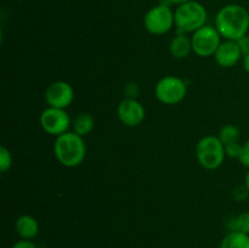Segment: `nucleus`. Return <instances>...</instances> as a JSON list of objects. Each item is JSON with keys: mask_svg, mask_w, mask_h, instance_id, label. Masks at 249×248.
<instances>
[{"mask_svg": "<svg viewBox=\"0 0 249 248\" xmlns=\"http://www.w3.org/2000/svg\"><path fill=\"white\" fill-rule=\"evenodd\" d=\"M215 28L225 40H240L248 33V10L236 4L221 7L215 16Z\"/></svg>", "mask_w": 249, "mask_h": 248, "instance_id": "obj_1", "label": "nucleus"}, {"mask_svg": "<svg viewBox=\"0 0 249 248\" xmlns=\"http://www.w3.org/2000/svg\"><path fill=\"white\" fill-rule=\"evenodd\" d=\"M53 153L58 163L68 168H74L82 164L87 155L83 136L78 135L74 131H67L57 136L53 145Z\"/></svg>", "mask_w": 249, "mask_h": 248, "instance_id": "obj_2", "label": "nucleus"}, {"mask_svg": "<svg viewBox=\"0 0 249 248\" xmlns=\"http://www.w3.org/2000/svg\"><path fill=\"white\" fill-rule=\"evenodd\" d=\"M174 19L179 33H195L206 26L207 10L201 2L190 0L177 7Z\"/></svg>", "mask_w": 249, "mask_h": 248, "instance_id": "obj_3", "label": "nucleus"}, {"mask_svg": "<svg viewBox=\"0 0 249 248\" xmlns=\"http://www.w3.org/2000/svg\"><path fill=\"white\" fill-rule=\"evenodd\" d=\"M196 156L198 163L204 169H218L225 159V146L218 136H204L197 143Z\"/></svg>", "mask_w": 249, "mask_h": 248, "instance_id": "obj_4", "label": "nucleus"}, {"mask_svg": "<svg viewBox=\"0 0 249 248\" xmlns=\"http://www.w3.org/2000/svg\"><path fill=\"white\" fill-rule=\"evenodd\" d=\"M187 94L186 83L179 77L168 75L162 78L155 88V95L164 105H177L185 99Z\"/></svg>", "mask_w": 249, "mask_h": 248, "instance_id": "obj_5", "label": "nucleus"}, {"mask_svg": "<svg viewBox=\"0 0 249 248\" xmlns=\"http://www.w3.org/2000/svg\"><path fill=\"white\" fill-rule=\"evenodd\" d=\"M192 51L201 57H209L215 53L221 44V35L213 26H203L191 36Z\"/></svg>", "mask_w": 249, "mask_h": 248, "instance_id": "obj_6", "label": "nucleus"}, {"mask_svg": "<svg viewBox=\"0 0 249 248\" xmlns=\"http://www.w3.org/2000/svg\"><path fill=\"white\" fill-rule=\"evenodd\" d=\"M143 24L148 33L155 35H162L168 33L175 24L174 12L170 6L157 5L147 11L143 18Z\"/></svg>", "mask_w": 249, "mask_h": 248, "instance_id": "obj_7", "label": "nucleus"}, {"mask_svg": "<svg viewBox=\"0 0 249 248\" xmlns=\"http://www.w3.org/2000/svg\"><path fill=\"white\" fill-rule=\"evenodd\" d=\"M40 125L45 133L57 138L68 131L71 125L70 114L66 109L48 107L40 114Z\"/></svg>", "mask_w": 249, "mask_h": 248, "instance_id": "obj_8", "label": "nucleus"}, {"mask_svg": "<svg viewBox=\"0 0 249 248\" xmlns=\"http://www.w3.org/2000/svg\"><path fill=\"white\" fill-rule=\"evenodd\" d=\"M74 99V90L72 85L63 80L51 83L45 91V101L49 107L66 109Z\"/></svg>", "mask_w": 249, "mask_h": 248, "instance_id": "obj_9", "label": "nucleus"}, {"mask_svg": "<svg viewBox=\"0 0 249 248\" xmlns=\"http://www.w3.org/2000/svg\"><path fill=\"white\" fill-rule=\"evenodd\" d=\"M117 113L122 123L126 126L140 125L146 117L145 107L142 106V104L130 97L122 100L117 108Z\"/></svg>", "mask_w": 249, "mask_h": 248, "instance_id": "obj_10", "label": "nucleus"}, {"mask_svg": "<svg viewBox=\"0 0 249 248\" xmlns=\"http://www.w3.org/2000/svg\"><path fill=\"white\" fill-rule=\"evenodd\" d=\"M243 56L237 41L224 40L219 45L218 50L214 53L216 63L223 68H231L237 65L238 61Z\"/></svg>", "mask_w": 249, "mask_h": 248, "instance_id": "obj_11", "label": "nucleus"}, {"mask_svg": "<svg viewBox=\"0 0 249 248\" xmlns=\"http://www.w3.org/2000/svg\"><path fill=\"white\" fill-rule=\"evenodd\" d=\"M16 231L22 240H32L39 233V223L34 216L24 214L17 219Z\"/></svg>", "mask_w": 249, "mask_h": 248, "instance_id": "obj_12", "label": "nucleus"}, {"mask_svg": "<svg viewBox=\"0 0 249 248\" xmlns=\"http://www.w3.org/2000/svg\"><path fill=\"white\" fill-rule=\"evenodd\" d=\"M170 55L174 58H185L192 51L191 39L187 38L184 33L178 34L172 39L169 45Z\"/></svg>", "mask_w": 249, "mask_h": 248, "instance_id": "obj_13", "label": "nucleus"}, {"mask_svg": "<svg viewBox=\"0 0 249 248\" xmlns=\"http://www.w3.org/2000/svg\"><path fill=\"white\" fill-rule=\"evenodd\" d=\"M220 248H249V235L240 231H230L221 241Z\"/></svg>", "mask_w": 249, "mask_h": 248, "instance_id": "obj_14", "label": "nucleus"}, {"mask_svg": "<svg viewBox=\"0 0 249 248\" xmlns=\"http://www.w3.org/2000/svg\"><path fill=\"white\" fill-rule=\"evenodd\" d=\"M95 125V121L92 118L91 114L89 113H79L74 118V122H73V129H74V133L78 134L80 136H87L89 135L92 131Z\"/></svg>", "mask_w": 249, "mask_h": 248, "instance_id": "obj_15", "label": "nucleus"}, {"mask_svg": "<svg viewBox=\"0 0 249 248\" xmlns=\"http://www.w3.org/2000/svg\"><path fill=\"white\" fill-rule=\"evenodd\" d=\"M219 140L224 143V146L229 145V143L240 142L241 139V131L240 129L232 124H228V125L223 126L219 131Z\"/></svg>", "mask_w": 249, "mask_h": 248, "instance_id": "obj_16", "label": "nucleus"}, {"mask_svg": "<svg viewBox=\"0 0 249 248\" xmlns=\"http://www.w3.org/2000/svg\"><path fill=\"white\" fill-rule=\"evenodd\" d=\"M230 231H240L249 235V213H242L229 223Z\"/></svg>", "mask_w": 249, "mask_h": 248, "instance_id": "obj_17", "label": "nucleus"}, {"mask_svg": "<svg viewBox=\"0 0 249 248\" xmlns=\"http://www.w3.org/2000/svg\"><path fill=\"white\" fill-rule=\"evenodd\" d=\"M12 165L11 152L5 146H0V170L1 173H6Z\"/></svg>", "mask_w": 249, "mask_h": 248, "instance_id": "obj_18", "label": "nucleus"}, {"mask_svg": "<svg viewBox=\"0 0 249 248\" xmlns=\"http://www.w3.org/2000/svg\"><path fill=\"white\" fill-rule=\"evenodd\" d=\"M241 150H242V145L240 142L229 143V145L225 146V153L230 158H237L238 159L241 155Z\"/></svg>", "mask_w": 249, "mask_h": 248, "instance_id": "obj_19", "label": "nucleus"}, {"mask_svg": "<svg viewBox=\"0 0 249 248\" xmlns=\"http://www.w3.org/2000/svg\"><path fill=\"white\" fill-rule=\"evenodd\" d=\"M238 160L242 165L249 168V140L246 141L242 145V150H241V155L238 157Z\"/></svg>", "mask_w": 249, "mask_h": 248, "instance_id": "obj_20", "label": "nucleus"}, {"mask_svg": "<svg viewBox=\"0 0 249 248\" xmlns=\"http://www.w3.org/2000/svg\"><path fill=\"white\" fill-rule=\"evenodd\" d=\"M237 44H238V46H240L241 51H242L243 56L249 53V36L248 35L242 36L240 40H237Z\"/></svg>", "mask_w": 249, "mask_h": 248, "instance_id": "obj_21", "label": "nucleus"}, {"mask_svg": "<svg viewBox=\"0 0 249 248\" xmlns=\"http://www.w3.org/2000/svg\"><path fill=\"white\" fill-rule=\"evenodd\" d=\"M125 91H126V95H128V97H130V99H135V96H138V92H139L138 84H135V83L126 84Z\"/></svg>", "mask_w": 249, "mask_h": 248, "instance_id": "obj_22", "label": "nucleus"}, {"mask_svg": "<svg viewBox=\"0 0 249 248\" xmlns=\"http://www.w3.org/2000/svg\"><path fill=\"white\" fill-rule=\"evenodd\" d=\"M12 248H38L36 246V243L32 242L31 240H21V241H17Z\"/></svg>", "mask_w": 249, "mask_h": 248, "instance_id": "obj_23", "label": "nucleus"}, {"mask_svg": "<svg viewBox=\"0 0 249 248\" xmlns=\"http://www.w3.org/2000/svg\"><path fill=\"white\" fill-rule=\"evenodd\" d=\"M243 68H245L246 72L249 73V53L243 56Z\"/></svg>", "mask_w": 249, "mask_h": 248, "instance_id": "obj_24", "label": "nucleus"}, {"mask_svg": "<svg viewBox=\"0 0 249 248\" xmlns=\"http://www.w3.org/2000/svg\"><path fill=\"white\" fill-rule=\"evenodd\" d=\"M169 1H170V4H174V5H178V6H179V5L190 1V0H169Z\"/></svg>", "mask_w": 249, "mask_h": 248, "instance_id": "obj_25", "label": "nucleus"}, {"mask_svg": "<svg viewBox=\"0 0 249 248\" xmlns=\"http://www.w3.org/2000/svg\"><path fill=\"white\" fill-rule=\"evenodd\" d=\"M245 184H246V187H247V190H248V192H249V170H248V173H247V174H246Z\"/></svg>", "mask_w": 249, "mask_h": 248, "instance_id": "obj_26", "label": "nucleus"}]
</instances>
